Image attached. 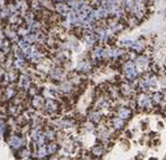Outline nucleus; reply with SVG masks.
Listing matches in <instances>:
<instances>
[{
  "label": "nucleus",
  "mask_w": 166,
  "mask_h": 160,
  "mask_svg": "<svg viewBox=\"0 0 166 160\" xmlns=\"http://www.w3.org/2000/svg\"><path fill=\"white\" fill-rule=\"evenodd\" d=\"M126 73H127V76L129 77L130 80L135 78L136 75H137V71H136V67H135V64L132 62H129L127 66H126Z\"/></svg>",
  "instance_id": "nucleus-1"
},
{
  "label": "nucleus",
  "mask_w": 166,
  "mask_h": 160,
  "mask_svg": "<svg viewBox=\"0 0 166 160\" xmlns=\"http://www.w3.org/2000/svg\"><path fill=\"white\" fill-rule=\"evenodd\" d=\"M138 103L140 106H148L149 105V97L146 95H141V99L138 100Z\"/></svg>",
  "instance_id": "nucleus-2"
},
{
  "label": "nucleus",
  "mask_w": 166,
  "mask_h": 160,
  "mask_svg": "<svg viewBox=\"0 0 166 160\" xmlns=\"http://www.w3.org/2000/svg\"><path fill=\"white\" fill-rule=\"evenodd\" d=\"M130 114L129 110H126V109H122L121 111H120V115L122 116V118H128V115Z\"/></svg>",
  "instance_id": "nucleus-3"
}]
</instances>
